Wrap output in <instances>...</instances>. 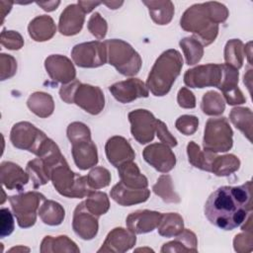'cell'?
<instances>
[{"label": "cell", "instance_id": "obj_1", "mask_svg": "<svg viewBox=\"0 0 253 253\" xmlns=\"http://www.w3.org/2000/svg\"><path fill=\"white\" fill-rule=\"evenodd\" d=\"M251 210L250 181L238 187H219L210 195L205 205L209 221L223 230H232L241 225Z\"/></svg>", "mask_w": 253, "mask_h": 253}, {"label": "cell", "instance_id": "obj_2", "mask_svg": "<svg viewBox=\"0 0 253 253\" xmlns=\"http://www.w3.org/2000/svg\"><path fill=\"white\" fill-rule=\"evenodd\" d=\"M228 12L220 3L207 2L189 8L181 19V27L194 33L206 45L214 41L217 35V23L227 18Z\"/></svg>", "mask_w": 253, "mask_h": 253}, {"label": "cell", "instance_id": "obj_3", "mask_svg": "<svg viewBox=\"0 0 253 253\" xmlns=\"http://www.w3.org/2000/svg\"><path fill=\"white\" fill-rule=\"evenodd\" d=\"M183 66L181 54L175 49L164 51L155 61L147 79V87L155 96H164L169 92L171 86Z\"/></svg>", "mask_w": 253, "mask_h": 253}, {"label": "cell", "instance_id": "obj_4", "mask_svg": "<svg viewBox=\"0 0 253 253\" xmlns=\"http://www.w3.org/2000/svg\"><path fill=\"white\" fill-rule=\"evenodd\" d=\"M50 179L57 192L69 198H83L92 192L87 176L81 177L70 171L66 161L53 168Z\"/></svg>", "mask_w": 253, "mask_h": 253}, {"label": "cell", "instance_id": "obj_5", "mask_svg": "<svg viewBox=\"0 0 253 253\" xmlns=\"http://www.w3.org/2000/svg\"><path fill=\"white\" fill-rule=\"evenodd\" d=\"M105 44L109 51V62L124 75H134L141 66L138 53L122 40L106 41Z\"/></svg>", "mask_w": 253, "mask_h": 253}, {"label": "cell", "instance_id": "obj_6", "mask_svg": "<svg viewBox=\"0 0 253 253\" xmlns=\"http://www.w3.org/2000/svg\"><path fill=\"white\" fill-rule=\"evenodd\" d=\"M232 146V130L226 120L210 119L206 125L204 136L205 151H227Z\"/></svg>", "mask_w": 253, "mask_h": 253}, {"label": "cell", "instance_id": "obj_7", "mask_svg": "<svg viewBox=\"0 0 253 253\" xmlns=\"http://www.w3.org/2000/svg\"><path fill=\"white\" fill-rule=\"evenodd\" d=\"M44 197L37 192H28L9 198L14 214L20 227L26 228L35 224L37 210Z\"/></svg>", "mask_w": 253, "mask_h": 253}, {"label": "cell", "instance_id": "obj_8", "mask_svg": "<svg viewBox=\"0 0 253 253\" xmlns=\"http://www.w3.org/2000/svg\"><path fill=\"white\" fill-rule=\"evenodd\" d=\"M46 138L42 131L27 122L14 125L10 134V139L15 147L29 150L37 155Z\"/></svg>", "mask_w": 253, "mask_h": 253}, {"label": "cell", "instance_id": "obj_9", "mask_svg": "<svg viewBox=\"0 0 253 253\" xmlns=\"http://www.w3.org/2000/svg\"><path fill=\"white\" fill-rule=\"evenodd\" d=\"M71 56L80 67H97L107 61V46L101 42L80 43L73 47Z\"/></svg>", "mask_w": 253, "mask_h": 253}, {"label": "cell", "instance_id": "obj_10", "mask_svg": "<svg viewBox=\"0 0 253 253\" xmlns=\"http://www.w3.org/2000/svg\"><path fill=\"white\" fill-rule=\"evenodd\" d=\"M222 79V65L207 64L187 70L184 76L186 85L192 88H204L207 86H218Z\"/></svg>", "mask_w": 253, "mask_h": 253}, {"label": "cell", "instance_id": "obj_11", "mask_svg": "<svg viewBox=\"0 0 253 253\" xmlns=\"http://www.w3.org/2000/svg\"><path fill=\"white\" fill-rule=\"evenodd\" d=\"M131 124V133L141 144L153 139L156 129V119L146 110H135L128 114Z\"/></svg>", "mask_w": 253, "mask_h": 253}, {"label": "cell", "instance_id": "obj_12", "mask_svg": "<svg viewBox=\"0 0 253 253\" xmlns=\"http://www.w3.org/2000/svg\"><path fill=\"white\" fill-rule=\"evenodd\" d=\"M73 103H76L86 112L97 115L104 108V94L98 87L80 84L74 93Z\"/></svg>", "mask_w": 253, "mask_h": 253}, {"label": "cell", "instance_id": "obj_13", "mask_svg": "<svg viewBox=\"0 0 253 253\" xmlns=\"http://www.w3.org/2000/svg\"><path fill=\"white\" fill-rule=\"evenodd\" d=\"M147 163L160 172H168L175 166L176 158L171 149L163 143H154L143 150Z\"/></svg>", "mask_w": 253, "mask_h": 253}, {"label": "cell", "instance_id": "obj_14", "mask_svg": "<svg viewBox=\"0 0 253 253\" xmlns=\"http://www.w3.org/2000/svg\"><path fill=\"white\" fill-rule=\"evenodd\" d=\"M73 229L77 235L85 240L92 239L97 234V216L87 210L85 202L79 204L75 209L73 216Z\"/></svg>", "mask_w": 253, "mask_h": 253}, {"label": "cell", "instance_id": "obj_15", "mask_svg": "<svg viewBox=\"0 0 253 253\" xmlns=\"http://www.w3.org/2000/svg\"><path fill=\"white\" fill-rule=\"evenodd\" d=\"M109 90L121 103H129L136 98L148 96V91L144 83L136 78L118 82L110 86Z\"/></svg>", "mask_w": 253, "mask_h": 253}, {"label": "cell", "instance_id": "obj_16", "mask_svg": "<svg viewBox=\"0 0 253 253\" xmlns=\"http://www.w3.org/2000/svg\"><path fill=\"white\" fill-rule=\"evenodd\" d=\"M162 214L151 211H137L126 218V225L133 233H145L158 226Z\"/></svg>", "mask_w": 253, "mask_h": 253}, {"label": "cell", "instance_id": "obj_17", "mask_svg": "<svg viewBox=\"0 0 253 253\" xmlns=\"http://www.w3.org/2000/svg\"><path fill=\"white\" fill-rule=\"evenodd\" d=\"M45 68L49 76L61 83H67L75 78V69L71 61L62 55H50L45 59Z\"/></svg>", "mask_w": 253, "mask_h": 253}, {"label": "cell", "instance_id": "obj_18", "mask_svg": "<svg viewBox=\"0 0 253 253\" xmlns=\"http://www.w3.org/2000/svg\"><path fill=\"white\" fill-rule=\"evenodd\" d=\"M106 154L109 162L116 167H119L126 161H131L134 158L132 148L122 136H114L108 140L106 144Z\"/></svg>", "mask_w": 253, "mask_h": 253}, {"label": "cell", "instance_id": "obj_19", "mask_svg": "<svg viewBox=\"0 0 253 253\" xmlns=\"http://www.w3.org/2000/svg\"><path fill=\"white\" fill-rule=\"evenodd\" d=\"M72 154L76 165L82 170H86L98 162L97 148L90 138L72 142Z\"/></svg>", "mask_w": 253, "mask_h": 253}, {"label": "cell", "instance_id": "obj_20", "mask_svg": "<svg viewBox=\"0 0 253 253\" xmlns=\"http://www.w3.org/2000/svg\"><path fill=\"white\" fill-rule=\"evenodd\" d=\"M84 22V12L79 5H69L61 13L59 19V32L65 36L75 35L80 32Z\"/></svg>", "mask_w": 253, "mask_h": 253}, {"label": "cell", "instance_id": "obj_21", "mask_svg": "<svg viewBox=\"0 0 253 253\" xmlns=\"http://www.w3.org/2000/svg\"><path fill=\"white\" fill-rule=\"evenodd\" d=\"M2 184L9 190H21L29 180V174L13 162H2L0 166Z\"/></svg>", "mask_w": 253, "mask_h": 253}, {"label": "cell", "instance_id": "obj_22", "mask_svg": "<svg viewBox=\"0 0 253 253\" xmlns=\"http://www.w3.org/2000/svg\"><path fill=\"white\" fill-rule=\"evenodd\" d=\"M149 191L145 189H132L123 184L118 183L111 191V197L122 206H130L145 202L149 197Z\"/></svg>", "mask_w": 253, "mask_h": 253}, {"label": "cell", "instance_id": "obj_23", "mask_svg": "<svg viewBox=\"0 0 253 253\" xmlns=\"http://www.w3.org/2000/svg\"><path fill=\"white\" fill-rule=\"evenodd\" d=\"M135 243V236L132 233H129L124 228H115L112 230L107 239L104 242V246L98 250L102 251H115V252H124L131 248Z\"/></svg>", "mask_w": 253, "mask_h": 253}, {"label": "cell", "instance_id": "obj_24", "mask_svg": "<svg viewBox=\"0 0 253 253\" xmlns=\"http://www.w3.org/2000/svg\"><path fill=\"white\" fill-rule=\"evenodd\" d=\"M119 174L121 182L128 188L132 189H145L147 187V179L139 172L136 164L131 161H126L119 167Z\"/></svg>", "mask_w": 253, "mask_h": 253}, {"label": "cell", "instance_id": "obj_25", "mask_svg": "<svg viewBox=\"0 0 253 253\" xmlns=\"http://www.w3.org/2000/svg\"><path fill=\"white\" fill-rule=\"evenodd\" d=\"M55 33V26L49 16H39L29 25L30 36L38 42L49 40Z\"/></svg>", "mask_w": 253, "mask_h": 253}, {"label": "cell", "instance_id": "obj_26", "mask_svg": "<svg viewBox=\"0 0 253 253\" xmlns=\"http://www.w3.org/2000/svg\"><path fill=\"white\" fill-rule=\"evenodd\" d=\"M148 7L153 21L159 25L168 24L174 13V6L170 1H143Z\"/></svg>", "mask_w": 253, "mask_h": 253}, {"label": "cell", "instance_id": "obj_27", "mask_svg": "<svg viewBox=\"0 0 253 253\" xmlns=\"http://www.w3.org/2000/svg\"><path fill=\"white\" fill-rule=\"evenodd\" d=\"M28 107L37 116L45 118L52 114L53 100L49 94L37 92L30 96L28 100Z\"/></svg>", "mask_w": 253, "mask_h": 253}, {"label": "cell", "instance_id": "obj_28", "mask_svg": "<svg viewBox=\"0 0 253 253\" xmlns=\"http://www.w3.org/2000/svg\"><path fill=\"white\" fill-rule=\"evenodd\" d=\"M166 251H197L196 235L190 230H182L175 240L163 245L161 252Z\"/></svg>", "mask_w": 253, "mask_h": 253}, {"label": "cell", "instance_id": "obj_29", "mask_svg": "<svg viewBox=\"0 0 253 253\" xmlns=\"http://www.w3.org/2000/svg\"><path fill=\"white\" fill-rule=\"evenodd\" d=\"M42 220L48 225L60 224L64 218L63 208L53 201H45L39 210Z\"/></svg>", "mask_w": 253, "mask_h": 253}, {"label": "cell", "instance_id": "obj_30", "mask_svg": "<svg viewBox=\"0 0 253 253\" xmlns=\"http://www.w3.org/2000/svg\"><path fill=\"white\" fill-rule=\"evenodd\" d=\"M183 230V218L173 212L162 214L161 220L158 224V232L162 236L171 237L178 235Z\"/></svg>", "mask_w": 253, "mask_h": 253}, {"label": "cell", "instance_id": "obj_31", "mask_svg": "<svg viewBox=\"0 0 253 253\" xmlns=\"http://www.w3.org/2000/svg\"><path fill=\"white\" fill-rule=\"evenodd\" d=\"M187 150H188L189 161L195 167L203 169V170L211 171V162H212V160L214 158H213V156L209 151L201 152L199 146L194 141H191L188 144Z\"/></svg>", "mask_w": 253, "mask_h": 253}, {"label": "cell", "instance_id": "obj_32", "mask_svg": "<svg viewBox=\"0 0 253 253\" xmlns=\"http://www.w3.org/2000/svg\"><path fill=\"white\" fill-rule=\"evenodd\" d=\"M27 173L31 177L35 188L45 184L50 179V173L41 158L34 159L28 163Z\"/></svg>", "mask_w": 253, "mask_h": 253}, {"label": "cell", "instance_id": "obj_33", "mask_svg": "<svg viewBox=\"0 0 253 253\" xmlns=\"http://www.w3.org/2000/svg\"><path fill=\"white\" fill-rule=\"evenodd\" d=\"M239 167V160L234 155L215 157L211 162V171L217 176H226Z\"/></svg>", "mask_w": 253, "mask_h": 253}, {"label": "cell", "instance_id": "obj_34", "mask_svg": "<svg viewBox=\"0 0 253 253\" xmlns=\"http://www.w3.org/2000/svg\"><path fill=\"white\" fill-rule=\"evenodd\" d=\"M85 202L87 210L96 216L104 214L109 210V200L105 193L91 192Z\"/></svg>", "mask_w": 253, "mask_h": 253}, {"label": "cell", "instance_id": "obj_35", "mask_svg": "<svg viewBox=\"0 0 253 253\" xmlns=\"http://www.w3.org/2000/svg\"><path fill=\"white\" fill-rule=\"evenodd\" d=\"M180 45L184 50L187 64H195L202 58L203 47L198 40L194 38H185L180 42Z\"/></svg>", "mask_w": 253, "mask_h": 253}, {"label": "cell", "instance_id": "obj_36", "mask_svg": "<svg viewBox=\"0 0 253 253\" xmlns=\"http://www.w3.org/2000/svg\"><path fill=\"white\" fill-rule=\"evenodd\" d=\"M202 110L210 116L221 114L224 110V103L221 96L213 91L205 94L202 102Z\"/></svg>", "mask_w": 253, "mask_h": 253}, {"label": "cell", "instance_id": "obj_37", "mask_svg": "<svg viewBox=\"0 0 253 253\" xmlns=\"http://www.w3.org/2000/svg\"><path fill=\"white\" fill-rule=\"evenodd\" d=\"M153 191L156 195L160 196L165 202H174L178 203L179 197L174 193L172 187L171 177L168 175H162L158 179L157 183L153 186Z\"/></svg>", "mask_w": 253, "mask_h": 253}, {"label": "cell", "instance_id": "obj_38", "mask_svg": "<svg viewBox=\"0 0 253 253\" xmlns=\"http://www.w3.org/2000/svg\"><path fill=\"white\" fill-rule=\"evenodd\" d=\"M240 47H242V43L240 41L233 40L227 42L225 46V61L227 65L239 68L242 64V55L240 53Z\"/></svg>", "mask_w": 253, "mask_h": 253}, {"label": "cell", "instance_id": "obj_39", "mask_svg": "<svg viewBox=\"0 0 253 253\" xmlns=\"http://www.w3.org/2000/svg\"><path fill=\"white\" fill-rule=\"evenodd\" d=\"M88 183L92 189H100L109 185L111 181L110 173L107 169L97 167L93 169L87 176Z\"/></svg>", "mask_w": 253, "mask_h": 253}, {"label": "cell", "instance_id": "obj_40", "mask_svg": "<svg viewBox=\"0 0 253 253\" xmlns=\"http://www.w3.org/2000/svg\"><path fill=\"white\" fill-rule=\"evenodd\" d=\"M1 44L8 49H20L24 44V41L21 35L15 31H2Z\"/></svg>", "mask_w": 253, "mask_h": 253}, {"label": "cell", "instance_id": "obj_41", "mask_svg": "<svg viewBox=\"0 0 253 253\" xmlns=\"http://www.w3.org/2000/svg\"><path fill=\"white\" fill-rule=\"evenodd\" d=\"M199 125V121L194 116H182L180 117L176 122V127L179 131L184 133L185 135H191L193 134Z\"/></svg>", "mask_w": 253, "mask_h": 253}, {"label": "cell", "instance_id": "obj_42", "mask_svg": "<svg viewBox=\"0 0 253 253\" xmlns=\"http://www.w3.org/2000/svg\"><path fill=\"white\" fill-rule=\"evenodd\" d=\"M88 29L96 38L103 39L107 32V23L99 13H95L89 20Z\"/></svg>", "mask_w": 253, "mask_h": 253}, {"label": "cell", "instance_id": "obj_43", "mask_svg": "<svg viewBox=\"0 0 253 253\" xmlns=\"http://www.w3.org/2000/svg\"><path fill=\"white\" fill-rule=\"evenodd\" d=\"M0 67H1V80L12 77L17 70V62L15 58L9 54L2 53L0 55Z\"/></svg>", "mask_w": 253, "mask_h": 253}, {"label": "cell", "instance_id": "obj_44", "mask_svg": "<svg viewBox=\"0 0 253 253\" xmlns=\"http://www.w3.org/2000/svg\"><path fill=\"white\" fill-rule=\"evenodd\" d=\"M0 236L1 238H4L8 235H10L13 230H14V219H13V215L11 213V211L6 209L3 208L0 211Z\"/></svg>", "mask_w": 253, "mask_h": 253}, {"label": "cell", "instance_id": "obj_45", "mask_svg": "<svg viewBox=\"0 0 253 253\" xmlns=\"http://www.w3.org/2000/svg\"><path fill=\"white\" fill-rule=\"evenodd\" d=\"M156 131H157V136L159 139L166 143L169 146H176L177 145V140L174 136L171 135V133L168 131L166 126L164 123L161 121L156 120Z\"/></svg>", "mask_w": 253, "mask_h": 253}, {"label": "cell", "instance_id": "obj_46", "mask_svg": "<svg viewBox=\"0 0 253 253\" xmlns=\"http://www.w3.org/2000/svg\"><path fill=\"white\" fill-rule=\"evenodd\" d=\"M178 103L182 108H195L196 100L191 91L187 88H182L178 93Z\"/></svg>", "mask_w": 253, "mask_h": 253}, {"label": "cell", "instance_id": "obj_47", "mask_svg": "<svg viewBox=\"0 0 253 253\" xmlns=\"http://www.w3.org/2000/svg\"><path fill=\"white\" fill-rule=\"evenodd\" d=\"M80 85V83L78 81H74L73 83L66 85V86H62L59 94L60 97L63 101H65L66 103H73V97H74V93L76 91V89L78 88V86Z\"/></svg>", "mask_w": 253, "mask_h": 253}, {"label": "cell", "instance_id": "obj_48", "mask_svg": "<svg viewBox=\"0 0 253 253\" xmlns=\"http://www.w3.org/2000/svg\"><path fill=\"white\" fill-rule=\"evenodd\" d=\"M102 4V2H89V1H79L78 5L79 7L82 9V11L84 13H89L90 11L93 10V8H95L96 6Z\"/></svg>", "mask_w": 253, "mask_h": 253}, {"label": "cell", "instance_id": "obj_49", "mask_svg": "<svg viewBox=\"0 0 253 253\" xmlns=\"http://www.w3.org/2000/svg\"><path fill=\"white\" fill-rule=\"evenodd\" d=\"M59 3L60 2H47V3H40V2H38V5H40V6H42V9L43 10H45V11H52V10H54V9H56V7L59 5Z\"/></svg>", "mask_w": 253, "mask_h": 253}, {"label": "cell", "instance_id": "obj_50", "mask_svg": "<svg viewBox=\"0 0 253 253\" xmlns=\"http://www.w3.org/2000/svg\"><path fill=\"white\" fill-rule=\"evenodd\" d=\"M104 4H106V5H108L109 7H110V9L112 8V9H117V8H119L122 4H123V2H111V3H109V2H104Z\"/></svg>", "mask_w": 253, "mask_h": 253}]
</instances>
